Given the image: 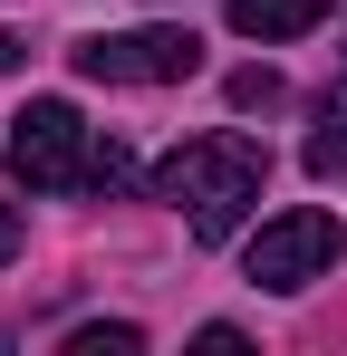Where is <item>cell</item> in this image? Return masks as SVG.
<instances>
[{
  "label": "cell",
  "mask_w": 347,
  "mask_h": 356,
  "mask_svg": "<svg viewBox=\"0 0 347 356\" xmlns=\"http://www.w3.org/2000/svg\"><path fill=\"white\" fill-rule=\"evenodd\" d=\"M261 183H270V154L251 145V135H193V145H174L155 193H164L174 212H183V232L193 241H231L251 222V202H261Z\"/></svg>",
  "instance_id": "obj_1"
},
{
  "label": "cell",
  "mask_w": 347,
  "mask_h": 356,
  "mask_svg": "<svg viewBox=\"0 0 347 356\" xmlns=\"http://www.w3.org/2000/svg\"><path fill=\"white\" fill-rule=\"evenodd\" d=\"M10 174L29 183V193H68V183H87V125L68 97H29L20 116H10Z\"/></svg>",
  "instance_id": "obj_2"
},
{
  "label": "cell",
  "mask_w": 347,
  "mask_h": 356,
  "mask_svg": "<svg viewBox=\"0 0 347 356\" xmlns=\"http://www.w3.org/2000/svg\"><path fill=\"white\" fill-rule=\"evenodd\" d=\"M203 67L193 29H116V39H77V77L97 87H174Z\"/></svg>",
  "instance_id": "obj_3"
},
{
  "label": "cell",
  "mask_w": 347,
  "mask_h": 356,
  "mask_svg": "<svg viewBox=\"0 0 347 356\" xmlns=\"http://www.w3.org/2000/svg\"><path fill=\"white\" fill-rule=\"evenodd\" d=\"M338 222H328V212H280V222H261V232H251V260H241V270H251V289H309V280H318V270H338Z\"/></svg>",
  "instance_id": "obj_4"
},
{
  "label": "cell",
  "mask_w": 347,
  "mask_h": 356,
  "mask_svg": "<svg viewBox=\"0 0 347 356\" xmlns=\"http://www.w3.org/2000/svg\"><path fill=\"white\" fill-rule=\"evenodd\" d=\"M318 19H328V0H231V29L241 39H299Z\"/></svg>",
  "instance_id": "obj_5"
},
{
  "label": "cell",
  "mask_w": 347,
  "mask_h": 356,
  "mask_svg": "<svg viewBox=\"0 0 347 356\" xmlns=\"http://www.w3.org/2000/svg\"><path fill=\"white\" fill-rule=\"evenodd\" d=\"M309 174L328 183V174H347V97H328V116H318V135H309V154H299Z\"/></svg>",
  "instance_id": "obj_6"
},
{
  "label": "cell",
  "mask_w": 347,
  "mask_h": 356,
  "mask_svg": "<svg viewBox=\"0 0 347 356\" xmlns=\"http://www.w3.org/2000/svg\"><path fill=\"white\" fill-rule=\"evenodd\" d=\"M145 347V327H77L68 337V356H135Z\"/></svg>",
  "instance_id": "obj_7"
},
{
  "label": "cell",
  "mask_w": 347,
  "mask_h": 356,
  "mask_svg": "<svg viewBox=\"0 0 347 356\" xmlns=\"http://www.w3.org/2000/svg\"><path fill=\"white\" fill-rule=\"evenodd\" d=\"M289 87L280 77H270V67H241V77H231V106H241V116H261V106H280Z\"/></svg>",
  "instance_id": "obj_8"
},
{
  "label": "cell",
  "mask_w": 347,
  "mask_h": 356,
  "mask_svg": "<svg viewBox=\"0 0 347 356\" xmlns=\"http://www.w3.org/2000/svg\"><path fill=\"white\" fill-rule=\"evenodd\" d=\"M87 183H97V193L135 183V154H125V145H87Z\"/></svg>",
  "instance_id": "obj_9"
},
{
  "label": "cell",
  "mask_w": 347,
  "mask_h": 356,
  "mask_svg": "<svg viewBox=\"0 0 347 356\" xmlns=\"http://www.w3.org/2000/svg\"><path fill=\"white\" fill-rule=\"evenodd\" d=\"M0 260H20V202H0Z\"/></svg>",
  "instance_id": "obj_10"
},
{
  "label": "cell",
  "mask_w": 347,
  "mask_h": 356,
  "mask_svg": "<svg viewBox=\"0 0 347 356\" xmlns=\"http://www.w3.org/2000/svg\"><path fill=\"white\" fill-rule=\"evenodd\" d=\"M29 58V39H20V29H0V67H20Z\"/></svg>",
  "instance_id": "obj_11"
}]
</instances>
